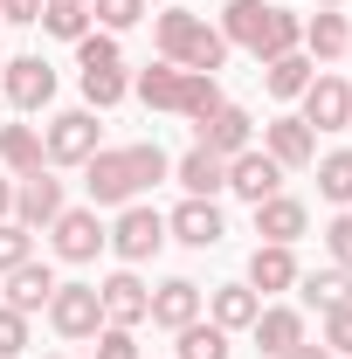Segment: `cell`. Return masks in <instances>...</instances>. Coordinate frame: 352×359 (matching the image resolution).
Returning a JSON list of instances; mask_svg holds the SVG:
<instances>
[{
	"label": "cell",
	"instance_id": "1",
	"mask_svg": "<svg viewBox=\"0 0 352 359\" xmlns=\"http://www.w3.org/2000/svg\"><path fill=\"white\" fill-rule=\"evenodd\" d=\"M221 42H242L256 62H269V55L304 48V21H297L290 7H269V0H228V14H221Z\"/></svg>",
	"mask_w": 352,
	"mask_h": 359
},
{
	"label": "cell",
	"instance_id": "2",
	"mask_svg": "<svg viewBox=\"0 0 352 359\" xmlns=\"http://www.w3.org/2000/svg\"><path fill=\"white\" fill-rule=\"evenodd\" d=\"M76 69H83V104H90V111H111V104L132 90L111 35H83V42H76Z\"/></svg>",
	"mask_w": 352,
	"mask_h": 359
},
{
	"label": "cell",
	"instance_id": "3",
	"mask_svg": "<svg viewBox=\"0 0 352 359\" xmlns=\"http://www.w3.org/2000/svg\"><path fill=\"white\" fill-rule=\"evenodd\" d=\"M83 187H90V208H132V194H138V173H132V152L125 145H97L83 159Z\"/></svg>",
	"mask_w": 352,
	"mask_h": 359
},
{
	"label": "cell",
	"instance_id": "4",
	"mask_svg": "<svg viewBox=\"0 0 352 359\" xmlns=\"http://www.w3.org/2000/svg\"><path fill=\"white\" fill-rule=\"evenodd\" d=\"M48 325H55L62 339H97V332H104V297H97V283H55Z\"/></svg>",
	"mask_w": 352,
	"mask_h": 359
},
{
	"label": "cell",
	"instance_id": "5",
	"mask_svg": "<svg viewBox=\"0 0 352 359\" xmlns=\"http://www.w3.org/2000/svg\"><path fill=\"white\" fill-rule=\"evenodd\" d=\"M90 152H97V111H62V118H48L42 159H55V166H83Z\"/></svg>",
	"mask_w": 352,
	"mask_h": 359
},
{
	"label": "cell",
	"instance_id": "6",
	"mask_svg": "<svg viewBox=\"0 0 352 359\" xmlns=\"http://www.w3.org/2000/svg\"><path fill=\"white\" fill-rule=\"evenodd\" d=\"M111 249H118V256H125V263H145V256H159V249H166V215H159V208H125V215H118V228H111Z\"/></svg>",
	"mask_w": 352,
	"mask_h": 359
},
{
	"label": "cell",
	"instance_id": "7",
	"mask_svg": "<svg viewBox=\"0 0 352 359\" xmlns=\"http://www.w3.org/2000/svg\"><path fill=\"white\" fill-rule=\"evenodd\" d=\"M48 235H55V256L62 263H90L111 235H104V222H97V208H62L55 222H48Z\"/></svg>",
	"mask_w": 352,
	"mask_h": 359
},
{
	"label": "cell",
	"instance_id": "8",
	"mask_svg": "<svg viewBox=\"0 0 352 359\" xmlns=\"http://www.w3.org/2000/svg\"><path fill=\"white\" fill-rule=\"evenodd\" d=\"M0 90H7L14 111H42L48 97H55V69H48L42 55H14V62L0 69Z\"/></svg>",
	"mask_w": 352,
	"mask_h": 359
},
{
	"label": "cell",
	"instance_id": "9",
	"mask_svg": "<svg viewBox=\"0 0 352 359\" xmlns=\"http://www.w3.org/2000/svg\"><path fill=\"white\" fill-rule=\"evenodd\" d=\"M304 125H318V132H346V125H352V83H346V76H311Z\"/></svg>",
	"mask_w": 352,
	"mask_h": 359
},
{
	"label": "cell",
	"instance_id": "10",
	"mask_svg": "<svg viewBox=\"0 0 352 359\" xmlns=\"http://www.w3.org/2000/svg\"><path fill=\"white\" fill-rule=\"evenodd\" d=\"M55 215H62V180H48V173L14 180V222L21 228H48Z\"/></svg>",
	"mask_w": 352,
	"mask_h": 359
},
{
	"label": "cell",
	"instance_id": "11",
	"mask_svg": "<svg viewBox=\"0 0 352 359\" xmlns=\"http://www.w3.org/2000/svg\"><path fill=\"white\" fill-rule=\"evenodd\" d=\"M194 132H201V145H208L215 159H235V152H249V111H242V104H215Z\"/></svg>",
	"mask_w": 352,
	"mask_h": 359
},
{
	"label": "cell",
	"instance_id": "12",
	"mask_svg": "<svg viewBox=\"0 0 352 359\" xmlns=\"http://www.w3.org/2000/svg\"><path fill=\"white\" fill-rule=\"evenodd\" d=\"M145 318H152L159 332H180V325H194V318H201V283H187V276H166V283L152 290Z\"/></svg>",
	"mask_w": 352,
	"mask_h": 359
},
{
	"label": "cell",
	"instance_id": "13",
	"mask_svg": "<svg viewBox=\"0 0 352 359\" xmlns=\"http://www.w3.org/2000/svg\"><path fill=\"white\" fill-rule=\"evenodd\" d=\"M263 152L290 173V166H311L318 159V132H311L304 118H276V125H263Z\"/></svg>",
	"mask_w": 352,
	"mask_h": 359
},
{
	"label": "cell",
	"instance_id": "14",
	"mask_svg": "<svg viewBox=\"0 0 352 359\" xmlns=\"http://www.w3.org/2000/svg\"><path fill=\"white\" fill-rule=\"evenodd\" d=\"M166 235L187 242V249H215L228 228H221V208H215V201H194V194H187V201L173 208V222H166Z\"/></svg>",
	"mask_w": 352,
	"mask_h": 359
},
{
	"label": "cell",
	"instance_id": "15",
	"mask_svg": "<svg viewBox=\"0 0 352 359\" xmlns=\"http://www.w3.org/2000/svg\"><path fill=\"white\" fill-rule=\"evenodd\" d=\"M97 297H104V325H145V304H152V290L138 283L132 269L104 276V283H97Z\"/></svg>",
	"mask_w": 352,
	"mask_h": 359
},
{
	"label": "cell",
	"instance_id": "16",
	"mask_svg": "<svg viewBox=\"0 0 352 359\" xmlns=\"http://www.w3.org/2000/svg\"><path fill=\"white\" fill-rule=\"evenodd\" d=\"M276 180H283V166H276L269 152H235V159H228V194H242L249 208L276 194Z\"/></svg>",
	"mask_w": 352,
	"mask_h": 359
},
{
	"label": "cell",
	"instance_id": "17",
	"mask_svg": "<svg viewBox=\"0 0 352 359\" xmlns=\"http://www.w3.org/2000/svg\"><path fill=\"white\" fill-rule=\"evenodd\" d=\"M304 228H311L304 201H290V194H269V201H256V235H263V242H283V249H290Z\"/></svg>",
	"mask_w": 352,
	"mask_h": 359
},
{
	"label": "cell",
	"instance_id": "18",
	"mask_svg": "<svg viewBox=\"0 0 352 359\" xmlns=\"http://www.w3.org/2000/svg\"><path fill=\"white\" fill-rule=\"evenodd\" d=\"M290 283H297V256H290L283 242H256V256H249V290L276 297V290H290Z\"/></svg>",
	"mask_w": 352,
	"mask_h": 359
},
{
	"label": "cell",
	"instance_id": "19",
	"mask_svg": "<svg viewBox=\"0 0 352 359\" xmlns=\"http://www.w3.org/2000/svg\"><path fill=\"white\" fill-rule=\"evenodd\" d=\"M48 297H55V269H48V263H35V256H28L21 269H7V304H14V311L35 318Z\"/></svg>",
	"mask_w": 352,
	"mask_h": 359
},
{
	"label": "cell",
	"instance_id": "20",
	"mask_svg": "<svg viewBox=\"0 0 352 359\" xmlns=\"http://www.w3.org/2000/svg\"><path fill=\"white\" fill-rule=\"evenodd\" d=\"M173 180L187 187V194H194V201H215L221 187H228V159H215L208 145H194V152H187V159L173 166Z\"/></svg>",
	"mask_w": 352,
	"mask_h": 359
},
{
	"label": "cell",
	"instance_id": "21",
	"mask_svg": "<svg viewBox=\"0 0 352 359\" xmlns=\"http://www.w3.org/2000/svg\"><path fill=\"white\" fill-rule=\"evenodd\" d=\"M249 332H256V346H263L269 359H283V353H290V346H297V339H304V318L290 311V304H263Z\"/></svg>",
	"mask_w": 352,
	"mask_h": 359
},
{
	"label": "cell",
	"instance_id": "22",
	"mask_svg": "<svg viewBox=\"0 0 352 359\" xmlns=\"http://www.w3.org/2000/svg\"><path fill=\"white\" fill-rule=\"evenodd\" d=\"M132 90L145 97V111H180V97H187V69H180V62H152Z\"/></svg>",
	"mask_w": 352,
	"mask_h": 359
},
{
	"label": "cell",
	"instance_id": "23",
	"mask_svg": "<svg viewBox=\"0 0 352 359\" xmlns=\"http://www.w3.org/2000/svg\"><path fill=\"white\" fill-rule=\"evenodd\" d=\"M297 290H304L311 311H346L352 304V269H311V276H297Z\"/></svg>",
	"mask_w": 352,
	"mask_h": 359
},
{
	"label": "cell",
	"instance_id": "24",
	"mask_svg": "<svg viewBox=\"0 0 352 359\" xmlns=\"http://www.w3.org/2000/svg\"><path fill=\"white\" fill-rule=\"evenodd\" d=\"M0 166L7 173H42V132L35 125H0Z\"/></svg>",
	"mask_w": 352,
	"mask_h": 359
},
{
	"label": "cell",
	"instance_id": "25",
	"mask_svg": "<svg viewBox=\"0 0 352 359\" xmlns=\"http://www.w3.org/2000/svg\"><path fill=\"white\" fill-rule=\"evenodd\" d=\"M256 311H263V297H256L249 283H221V290H215V325H221V332H249Z\"/></svg>",
	"mask_w": 352,
	"mask_h": 359
},
{
	"label": "cell",
	"instance_id": "26",
	"mask_svg": "<svg viewBox=\"0 0 352 359\" xmlns=\"http://www.w3.org/2000/svg\"><path fill=\"white\" fill-rule=\"evenodd\" d=\"M263 90L269 97H304L311 90V55H297V48H290V55H269L263 62Z\"/></svg>",
	"mask_w": 352,
	"mask_h": 359
},
{
	"label": "cell",
	"instance_id": "27",
	"mask_svg": "<svg viewBox=\"0 0 352 359\" xmlns=\"http://www.w3.org/2000/svg\"><path fill=\"white\" fill-rule=\"evenodd\" d=\"M201 28H208L201 14L166 7V14H159V55H166V62H187V48H194V35H201Z\"/></svg>",
	"mask_w": 352,
	"mask_h": 359
},
{
	"label": "cell",
	"instance_id": "28",
	"mask_svg": "<svg viewBox=\"0 0 352 359\" xmlns=\"http://www.w3.org/2000/svg\"><path fill=\"white\" fill-rule=\"evenodd\" d=\"M304 48L318 55V62L346 55V48H352V28H346V14H311V21H304Z\"/></svg>",
	"mask_w": 352,
	"mask_h": 359
},
{
	"label": "cell",
	"instance_id": "29",
	"mask_svg": "<svg viewBox=\"0 0 352 359\" xmlns=\"http://www.w3.org/2000/svg\"><path fill=\"white\" fill-rule=\"evenodd\" d=\"M42 28L55 35V42H83V35H90V0H48Z\"/></svg>",
	"mask_w": 352,
	"mask_h": 359
},
{
	"label": "cell",
	"instance_id": "30",
	"mask_svg": "<svg viewBox=\"0 0 352 359\" xmlns=\"http://www.w3.org/2000/svg\"><path fill=\"white\" fill-rule=\"evenodd\" d=\"M173 339H180V359H228V332H221L215 318H208V325H201V318L180 325Z\"/></svg>",
	"mask_w": 352,
	"mask_h": 359
},
{
	"label": "cell",
	"instance_id": "31",
	"mask_svg": "<svg viewBox=\"0 0 352 359\" xmlns=\"http://www.w3.org/2000/svg\"><path fill=\"white\" fill-rule=\"evenodd\" d=\"M318 194H325L332 208H346V201H352V145L318 159Z\"/></svg>",
	"mask_w": 352,
	"mask_h": 359
},
{
	"label": "cell",
	"instance_id": "32",
	"mask_svg": "<svg viewBox=\"0 0 352 359\" xmlns=\"http://www.w3.org/2000/svg\"><path fill=\"white\" fill-rule=\"evenodd\" d=\"M35 256V228H21V222H0V276L7 269H21Z\"/></svg>",
	"mask_w": 352,
	"mask_h": 359
},
{
	"label": "cell",
	"instance_id": "33",
	"mask_svg": "<svg viewBox=\"0 0 352 359\" xmlns=\"http://www.w3.org/2000/svg\"><path fill=\"white\" fill-rule=\"evenodd\" d=\"M221 55H228V42H221V28H201L180 69H201V76H215V69H221Z\"/></svg>",
	"mask_w": 352,
	"mask_h": 359
},
{
	"label": "cell",
	"instance_id": "34",
	"mask_svg": "<svg viewBox=\"0 0 352 359\" xmlns=\"http://www.w3.org/2000/svg\"><path fill=\"white\" fill-rule=\"evenodd\" d=\"M221 104V90H215V76H201V69H187V97H180V111H187V118H194V125H201V118H208V111H215Z\"/></svg>",
	"mask_w": 352,
	"mask_h": 359
},
{
	"label": "cell",
	"instance_id": "35",
	"mask_svg": "<svg viewBox=\"0 0 352 359\" xmlns=\"http://www.w3.org/2000/svg\"><path fill=\"white\" fill-rule=\"evenodd\" d=\"M28 353V311L0 304V359H21Z\"/></svg>",
	"mask_w": 352,
	"mask_h": 359
},
{
	"label": "cell",
	"instance_id": "36",
	"mask_svg": "<svg viewBox=\"0 0 352 359\" xmlns=\"http://www.w3.org/2000/svg\"><path fill=\"white\" fill-rule=\"evenodd\" d=\"M132 152V173H138V187H159V180L173 173V159L159 152V145H125Z\"/></svg>",
	"mask_w": 352,
	"mask_h": 359
},
{
	"label": "cell",
	"instance_id": "37",
	"mask_svg": "<svg viewBox=\"0 0 352 359\" xmlns=\"http://www.w3.org/2000/svg\"><path fill=\"white\" fill-rule=\"evenodd\" d=\"M90 21H104V28H132V21H145V0H90Z\"/></svg>",
	"mask_w": 352,
	"mask_h": 359
},
{
	"label": "cell",
	"instance_id": "38",
	"mask_svg": "<svg viewBox=\"0 0 352 359\" xmlns=\"http://www.w3.org/2000/svg\"><path fill=\"white\" fill-rule=\"evenodd\" d=\"M97 359H138L132 325H104V332H97Z\"/></svg>",
	"mask_w": 352,
	"mask_h": 359
},
{
	"label": "cell",
	"instance_id": "39",
	"mask_svg": "<svg viewBox=\"0 0 352 359\" xmlns=\"http://www.w3.org/2000/svg\"><path fill=\"white\" fill-rule=\"evenodd\" d=\"M325 346L352 359V304H346V311H325Z\"/></svg>",
	"mask_w": 352,
	"mask_h": 359
},
{
	"label": "cell",
	"instance_id": "40",
	"mask_svg": "<svg viewBox=\"0 0 352 359\" xmlns=\"http://www.w3.org/2000/svg\"><path fill=\"white\" fill-rule=\"evenodd\" d=\"M325 249H332V263L352 269V215H339V222L325 228Z\"/></svg>",
	"mask_w": 352,
	"mask_h": 359
},
{
	"label": "cell",
	"instance_id": "41",
	"mask_svg": "<svg viewBox=\"0 0 352 359\" xmlns=\"http://www.w3.org/2000/svg\"><path fill=\"white\" fill-rule=\"evenodd\" d=\"M42 7H48V0H0L7 21H42Z\"/></svg>",
	"mask_w": 352,
	"mask_h": 359
},
{
	"label": "cell",
	"instance_id": "42",
	"mask_svg": "<svg viewBox=\"0 0 352 359\" xmlns=\"http://www.w3.org/2000/svg\"><path fill=\"white\" fill-rule=\"evenodd\" d=\"M283 359H332V346H325V339H318V346H311V339H297V346H290Z\"/></svg>",
	"mask_w": 352,
	"mask_h": 359
},
{
	"label": "cell",
	"instance_id": "43",
	"mask_svg": "<svg viewBox=\"0 0 352 359\" xmlns=\"http://www.w3.org/2000/svg\"><path fill=\"white\" fill-rule=\"evenodd\" d=\"M0 222H14V180H0Z\"/></svg>",
	"mask_w": 352,
	"mask_h": 359
},
{
	"label": "cell",
	"instance_id": "44",
	"mask_svg": "<svg viewBox=\"0 0 352 359\" xmlns=\"http://www.w3.org/2000/svg\"><path fill=\"white\" fill-rule=\"evenodd\" d=\"M318 7H339V0H318Z\"/></svg>",
	"mask_w": 352,
	"mask_h": 359
},
{
	"label": "cell",
	"instance_id": "45",
	"mask_svg": "<svg viewBox=\"0 0 352 359\" xmlns=\"http://www.w3.org/2000/svg\"><path fill=\"white\" fill-rule=\"evenodd\" d=\"M0 69H7V55H0Z\"/></svg>",
	"mask_w": 352,
	"mask_h": 359
},
{
	"label": "cell",
	"instance_id": "46",
	"mask_svg": "<svg viewBox=\"0 0 352 359\" xmlns=\"http://www.w3.org/2000/svg\"><path fill=\"white\" fill-rule=\"evenodd\" d=\"M0 21H7V14H0Z\"/></svg>",
	"mask_w": 352,
	"mask_h": 359
},
{
	"label": "cell",
	"instance_id": "47",
	"mask_svg": "<svg viewBox=\"0 0 352 359\" xmlns=\"http://www.w3.org/2000/svg\"><path fill=\"white\" fill-rule=\"evenodd\" d=\"M346 55H352V48H346Z\"/></svg>",
	"mask_w": 352,
	"mask_h": 359
},
{
	"label": "cell",
	"instance_id": "48",
	"mask_svg": "<svg viewBox=\"0 0 352 359\" xmlns=\"http://www.w3.org/2000/svg\"><path fill=\"white\" fill-rule=\"evenodd\" d=\"M346 132H352V125H346Z\"/></svg>",
	"mask_w": 352,
	"mask_h": 359
}]
</instances>
